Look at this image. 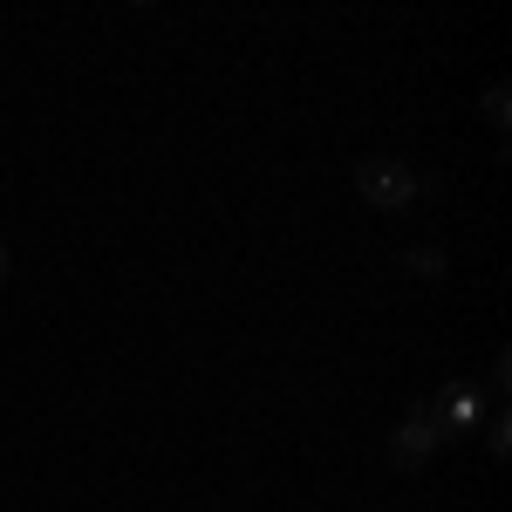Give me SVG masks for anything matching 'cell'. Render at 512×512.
I'll return each mask as SVG.
<instances>
[{
	"instance_id": "5b68a950",
	"label": "cell",
	"mask_w": 512,
	"mask_h": 512,
	"mask_svg": "<svg viewBox=\"0 0 512 512\" xmlns=\"http://www.w3.org/2000/svg\"><path fill=\"white\" fill-rule=\"evenodd\" d=\"M506 444H512V424H506V410H492V417H485V451L506 458Z\"/></svg>"
},
{
	"instance_id": "8992f818",
	"label": "cell",
	"mask_w": 512,
	"mask_h": 512,
	"mask_svg": "<svg viewBox=\"0 0 512 512\" xmlns=\"http://www.w3.org/2000/svg\"><path fill=\"white\" fill-rule=\"evenodd\" d=\"M485 123H492V130H506V89H499V82L485 89Z\"/></svg>"
},
{
	"instance_id": "3957f363",
	"label": "cell",
	"mask_w": 512,
	"mask_h": 512,
	"mask_svg": "<svg viewBox=\"0 0 512 512\" xmlns=\"http://www.w3.org/2000/svg\"><path fill=\"white\" fill-rule=\"evenodd\" d=\"M431 417H437V431H444V444H451V437H472L478 424H485V383H451V390L431 403Z\"/></svg>"
},
{
	"instance_id": "6da1fadb",
	"label": "cell",
	"mask_w": 512,
	"mask_h": 512,
	"mask_svg": "<svg viewBox=\"0 0 512 512\" xmlns=\"http://www.w3.org/2000/svg\"><path fill=\"white\" fill-rule=\"evenodd\" d=\"M355 192L369 198L376 212H403V205L424 198V178H417V164H403V158H362L355 164Z\"/></svg>"
},
{
	"instance_id": "52a82bcc",
	"label": "cell",
	"mask_w": 512,
	"mask_h": 512,
	"mask_svg": "<svg viewBox=\"0 0 512 512\" xmlns=\"http://www.w3.org/2000/svg\"><path fill=\"white\" fill-rule=\"evenodd\" d=\"M7 267H14V260H7V246H0V280H7Z\"/></svg>"
},
{
	"instance_id": "7a4b0ae2",
	"label": "cell",
	"mask_w": 512,
	"mask_h": 512,
	"mask_svg": "<svg viewBox=\"0 0 512 512\" xmlns=\"http://www.w3.org/2000/svg\"><path fill=\"white\" fill-rule=\"evenodd\" d=\"M437 451H444V431H437L431 410H410L403 424L390 431V465L396 472H417V465H431Z\"/></svg>"
},
{
	"instance_id": "277c9868",
	"label": "cell",
	"mask_w": 512,
	"mask_h": 512,
	"mask_svg": "<svg viewBox=\"0 0 512 512\" xmlns=\"http://www.w3.org/2000/svg\"><path fill=\"white\" fill-rule=\"evenodd\" d=\"M403 274L437 280V274H444V253H437V246H410V253H403Z\"/></svg>"
}]
</instances>
